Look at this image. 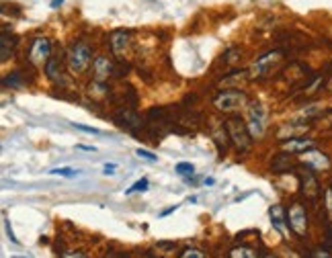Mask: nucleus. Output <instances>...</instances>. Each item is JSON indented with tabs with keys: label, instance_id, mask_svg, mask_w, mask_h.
<instances>
[{
	"label": "nucleus",
	"instance_id": "obj_1",
	"mask_svg": "<svg viewBox=\"0 0 332 258\" xmlns=\"http://www.w3.org/2000/svg\"><path fill=\"white\" fill-rule=\"evenodd\" d=\"M224 125H226V132L230 136L232 146L238 150L240 154L248 152L250 146H252V140H254L252 134H250V129H248V125L242 121L240 117H228Z\"/></svg>",
	"mask_w": 332,
	"mask_h": 258
},
{
	"label": "nucleus",
	"instance_id": "obj_2",
	"mask_svg": "<svg viewBox=\"0 0 332 258\" xmlns=\"http://www.w3.org/2000/svg\"><path fill=\"white\" fill-rule=\"evenodd\" d=\"M248 102V96L242 90H219L213 96V106L219 113H234Z\"/></svg>",
	"mask_w": 332,
	"mask_h": 258
},
{
	"label": "nucleus",
	"instance_id": "obj_3",
	"mask_svg": "<svg viewBox=\"0 0 332 258\" xmlns=\"http://www.w3.org/2000/svg\"><path fill=\"white\" fill-rule=\"evenodd\" d=\"M91 62H93V50L86 46V43L78 41L74 43V46L70 48L68 52V66L72 72L76 74H82L88 70V66H91Z\"/></svg>",
	"mask_w": 332,
	"mask_h": 258
},
{
	"label": "nucleus",
	"instance_id": "obj_4",
	"mask_svg": "<svg viewBox=\"0 0 332 258\" xmlns=\"http://www.w3.org/2000/svg\"><path fill=\"white\" fill-rule=\"evenodd\" d=\"M285 54L281 50H273V52H267V54H262L254 64H252V68H250V78H264V76H269L279 64L283 62Z\"/></svg>",
	"mask_w": 332,
	"mask_h": 258
},
{
	"label": "nucleus",
	"instance_id": "obj_5",
	"mask_svg": "<svg viewBox=\"0 0 332 258\" xmlns=\"http://www.w3.org/2000/svg\"><path fill=\"white\" fill-rule=\"evenodd\" d=\"M287 226L297 236V238H305L307 234V211L301 203H291V207L287 209Z\"/></svg>",
	"mask_w": 332,
	"mask_h": 258
},
{
	"label": "nucleus",
	"instance_id": "obj_6",
	"mask_svg": "<svg viewBox=\"0 0 332 258\" xmlns=\"http://www.w3.org/2000/svg\"><path fill=\"white\" fill-rule=\"evenodd\" d=\"M113 119H115V123H117L121 129H125V132H129V134H138L140 129L144 127V121H142V117L136 113L134 106H121V109L115 111Z\"/></svg>",
	"mask_w": 332,
	"mask_h": 258
},
{
	"label": "nucleus",
	"instance_id": "obj_7",
	"mask_svg": "<svg viewBox=\"0 0 332 258\" xmlns=\"http://www.w3.org/2000/svg\"><path fill=\"white\" fill-rule=\"evenodd\" d=\"M299 164L303 168H309L312 172H324L330 168V158H328V154L320 152V150L309 148L307 152L299 154Z\"/></svg>",
	"mask_w": 332,
	"mask_h": 258
},
{
	"label": "nucleus",
	"instance_id": "obj_8",
	"mask_svg": "<svg viewBox=\"0 0 332 258\" xmlns=\"http://www.w3.org/2000/svg\"><path fill=\"white\" fill-rule=\"evenodd\" d=\"M264 127H267V115L260 102H250L248 104V129L252 138H260L264 134Z\"/></svg>",
	"mask_w": 332,
	"mask_h": 258
},
{
	"label": "nucleus",
	"instance_id": "obj_9",
	"mask_svg": "<svg viewBox=\"0 0 332 258\" xmlns=\"http://www.w3.org/2000/svg\"><path fill=\"white\" fill-rule=\"evenodd\" d=\"M299 190L309 201H316L320 197V182L316 178V172H312L309 168H303L299 172Z\"/></svg>",
	"mask_w": 332,
	"mask_h": 258
},
{
	"label": "nucleus",
	"instance_id": "obj_10",
	"mask_svg": "<svg viewBox=\"0 0 332 258\" xmlns=\"http://www.w3.org/2000/svg\"><path fill=\"white\" fill-rule=\"evenodd\" d=\"M52 58V46L50 39L46 37H35L31 48H29V62L35 64V66H41V64H48V60Z\"/></svg>",
	"mask_w": 332,
	"mask_h": 258
},
{
	"label": "nucleus",
	"instance_id": "obj_11",
	"mask_svg": "<svg viewBox=\"0 0 332 258\" xmlns=\"http://www.w3.org/2000/svg\"><path fill=\"white\" fill-rule=\"evenodd\" d=\"M129 31L125 29H117L109 35V46H111V52L117 60H123L125 54H127V48H129Z\"/></svg>",
	"mask_w": 332,
	"mask_h": 258
},
{
	"label": "nucleus",
	"instance_id": "obj_12",
	"mask_svg": "<svg viewBox=\"0 0 332 258\" xmlns=\"http://www.w3.org/2000/svg\"><path fill=\"white\" fill-rule=\"evenodd\" d=\"M309 148H316V142L314 140H309V138H289V140H283L281 142V150L287 154H291V156H299L303 152H307Z\"/></svg>",
	"mask_w": 332,
	"mask_h": 258
},
{
	"label": "nucleus",
	"instance_id": "obj_13",
	"mask_svg": "<svg viewBox=\"0 0 332 258\" xmlns=\"http://www.w3.org/2000/svg\"><path fill=\"white\" fill-rule=\"evenodd\" d=\"M250 74L244 72V70H236V72H228L224 76V80L219 82L221 86V90H240V88H244V84L248 82Z\"/></svg>",
	"mask_w": 332,
	"mask_h": 258
},
{
	"label": "nucleus",
	"instance_id": "obj_14",
	"mask_svg": "<svg viewBox=\"0 0 332 258\" xmlns=\"http://www.w3.org/2000/svg\"><path fill=\"white\" fill-rule=\"evenodd\" d=\"M113 70H115V64L111 62L109 58L97 56L93 60V76H95V80H101V82L109 80V76H113Z\"/></svg>",
	"mask_w": 332,
	"mask_h": 258
},
{
	"label": "nucleus",
	"instance_id": "obj_15",
	"mask_svg": "<svg viewBox=\"0 0 332 258\" xmlns=\"http://www.w3.org/2000/svg\"><path fill=\"white\" fill-rule=\"evenodd\" d=\"M309 129V123H301V121H289V123H285L279 132H277V138L279 142L283 140H289V138H299L303 136L305 132Z\"/></svg>",
	"mask_w": 332,
	"mask_h": 258
},
{
	"label": "nucleus",
	"instance_id": "obj_16",
	"mask_svg": "<svg viewBox=\"0 0 332 258\" xmlns=\"http://www.w3.org/2000/svg\"><path fill=\"white\" fill-rule=\"evenodd\" d=\"M17 43H19V39H17L15 35H11V33L5 31V33H3V39H0V60L7 62V60L15 54Z\"/></svg>",
	"mask_w": 332,
	"mask_h": 258
},
{
	"label": "nucleus",
	"instance_id": "obj_17",
	"mask_svg": "<svg viewBox=\"0 0 332 258\" xmlns=\"http://www.w3.org/2000/svg\"><path fill=\"white\" fill-rule=\"evenodd\" d=\"M211 136H213V144H215V148H217L219 156H226V152H228V142H230V136H228V132H226V125L213 129Z\"/></svg>",
	"mask_w": 332,
	"mask_h": 258
},
{
	"label": "nucleus",
	"instance_id": "obj_18",
	"mask_svg": "<svg viewBox=\"0 0 332 258\" xmlns=\"http://www.w3.org/2000/svg\"><path fill=\"white\" fill-rule=\"evenodd\" d=\"M269 215H271V224H273V228L283 236L285 234V228H283V224L287 222V215H285V209L281 207V205H271V209H269Z\"/></svg>",
	"mask_w": 332,
	"mask_h": 258
},
{
	"label": "nucleus",
	"instance_id": "obj_19",
	"mask_svg": "<svg viewBox=\"0 0 332 258\" xmlns=\"http://www.w3.org/2000/svg\"><path fill=\"white\" fill-rule=\"evenodd\" d=\"M46 76L52 82H56V84L62 82V68H60V60L58 58H50L48 60V64H46Z\"/></svg>",
	"mask_w": 332,
	"mask_h": 258
},
{
	"label": "nucleus",
	"instance_id": "obj_20",
	"mask_svg": "<svg viewBox=\"0 0 332 258\" xmlns=\"http://www.w3.org/2000/svg\"><path fill=\"white\" fill-rule=\"evenodd\" d=\"M289 156H291V154H287V152H285V154H279L271 168H273L275 172H285V170H289V168H291V160H289Z\"/></svg>",
	"mask_w": 332,
	"mask_h": 258
},
{
	"label": "nucleus",
	"instance_id": "obj_21",
	"mask_svg": "<svg viewBox=\"0 0 332 258\" xmlns=\"http://www.w3.org/2000/svg\"><path fill=\"white\" fill-rule=\"evenodd\" d=\"M230 256L232 258H256V252L250 248V246H234L232 250H230Z\"/></svg>",
	"mask_w": 332,
	"mask_h": 258
},
{
	"label": "nucleus",
	"instance_id": "obj_22",
	"mask_svg": "<svg viewBox=\"0 0 332 258\" xmlns=\"http://www.w3.org/2000/svg\"><path fill=\"white\" fill-rule=\"evenodd\" d=\"M174 172L179 176H183V178H191L195 174V166L191 162H179V164L174 166Z\"/></svg>",
	"mask_w": 332,
	"mask_h": 258
},
{
	"label": "nucleus",
	"instance_id": "obj_23",
	"mask_svg": "<svg viewBox=\"0 0 332 258\" xmlns=\"http://www.w3.org/2000/svg\"><path fill=\"white\" fill-rule=\"evenodd\" d=\"M91 94L93 96H107L109 94V86L105 82H101V80H95V82H91Z\"/></svg>",
	"mask_w": 332,
	"mask_h": 258
},
{
	"label": "nucleus",
	"instance_id": "obj_24",
	"mask_svg": "<svg viewBox=\"0 0 332 258\" xmlns=\"http://www.w3.org/2000/svg\"><path fill=\"white\" fill-rule=\"evenodd\" d=\"M3 84L5 86H11V88H21L25 82H23V78H21V72H15V74H11V76H7L5 80H3Z\"/></svg>",
	"mask_w": 332,
	"mask_h": 258
},
{
	"label": "nucleus",
	"instance_id": "obj_25",
	"mask_svg": "<svg viewBox=\"0 0 332 258\" xmlns=\"http://www.w3.org/2000/svg\"><path fill=\"white\" fill-rule=\"evenodd\" d=\"M240 58H242V52H240L238 48H230V50L224 54V64H228V66H232V64H236Z\"/></svg>",
	"mask_w": 332,
	"mask_h": 258
},
{
	"label": "nucleus",
	"instance_id": "obj_26",
	"mask_svg": "<svg viewBox=\"0 0 332 258\" xmlns=\"http://www.w3.org/2000/svg\"><path fill=\"white\" fill-rule=\"evenodd\" d=\"M148 188H150V180L148 178H140V180L134 182V186H129L125 190V195H134V192H138V190H148Z\"/></svg>",
	"mask_w": 332,
	"mask_h": 258
},
{
	"label": "nucleus",
	"instance_id": "obj_27",
	"mask_svg": "<svg viewBox=\"0 0 332 258\" xmlns=\"http://www.w3.org/2000/svg\"><path fill=\"white\" fill-rule=\"evenodd\" d=\"M324 209L328 213V220L332 222V186H328L324 190Z\"/></svg>",
	"mask_w": 332,
	"mask_h": 258
},
{
	"label": "nucleus",
	"instance_id": "obj_28",
	"mask_svg": "<svg viewBox=\"0 0 332 258\" xmlns=\"http://www.w3.org/2000/svg\"><path fill=\"white\" fill-rule=\"evenodd\" d=\"M179 258H205V252L197 250V248H185V250L179 254Z\"/></svg>",
	"mask_w": 332,
	"mask_h": 258
},
{
	"label": "nucleus",
	"instance_id": "obj_29",
	"mask_svg": "<svg viewBox=\"0 0 332 258\" xmlns=\"http://www.w3.org/2000/svg\"><path fill=\"white\" fill-rule=\"evenodd\" d=\"M50 174H58V176H66V178H74L78 172L76 170H72V168H54V170H50Z\"/></svg>",
	"mask_w": 332,
	"mask_h": 258
},
{
	"label": "nucleus",
	"instance_id": "obj_30",
	"mask_svg": "<svg viewBox=\"0 0 332 258\" xmlns=\"http://www.w3.org/2000/svg\"><path fill=\"white\" fill-rule=\"evenodd\" d=\"M136 154H138V158H144V160H148V162H156L158 160V156H154L152 152H148V150H136Z\"/></svg>",
	"mask_w": 332,
	"mask_h": 258
},
{
	"label": "nucleus",
	"instance_id": "obj_31",
	"mask_svg": "<svg viewBox=\"0 0 332 258\" xmlns=\"http://www.w3.org/2000/svg\"><path fill=\"white\" fill-rule=\"evenodd\" d=\"M119 64L115 66V70H113V76H123V74H127V70H129V66L127 64H123V60H117Z\"/></svg>",
	"mask_w": 332,
	"mask_h": 258
},
{
	"label": "nucleus",
	"instance_id": "obj_32",
	"mask_svg": "<svg viewBox=\"0 0 332 258\" xmlns=\"http://www.w3.org/2000/svg\"><path fill=\"white\" fill-rule=\"evenodd\" d=\"M74 127H76V129H80V132H86V134H95V136H99V134H101V129H97V127H88V125H80V123H78V125L74 123Z\"/></svg>",
	"mask_w": 332,
	"mask_h": 258
},
{
	"label": "nucleus",
	"instance_id": "obj_33",
	"mask_svg": "<svg viewBox=\"0 0 332 258\" xmlns=\"http://www.w3.org/2000/svg\"><path fill=\"white\" fill-rule=\"evenodd\" d=\"M117 172V164H105V168H103V174H115Z\"/></svg>",
	"mask_w": 332,
	"mask_h": 258
},
{
	"label": "nucleus",
	"instance_id": "obj_34",
	"mask_svg": "<svg viewBox=\"0 0 332 258\" xmlns=\"http://www.w3.org/2000/svg\"><path fill=\"white\" fill-rule=\"evenodd\" d=\"M5 226H7V234H9V238H11V240H13L15 244H17L19 240H17V236L13 234V228H11V224H9V220H7V218H5Z\"/></svg>",
	"mask_w": 332,
	"mask_h": 258
},
{
	"label": "nucleus",
	"instance_id": "obj_35",
	"mask_svg": "<svg viewBox=\"0 0 332 258\" xmlns=\"http://www.w3.org/2000/svg\"><path fill=\"white\" fill-rule=\"evenodd\" d=\"M176 209H179V205H174V207H168V209H164L162 213H160V218H166V215H170V213H174Z\"/></svg>",
	"mask_w": 332,
	"mask_h": 258
},
{
	"label": "nucleus",
	"instance_id": "obj_36",
	"mask_svg": "<svg viewBox=\"0 0 332 258\" xmlns=\"http://www.w3.org/2000/svg\"><path fill=\"white\" fill-rule=\"evenodd\" d=\"M62 2H64V0H52V8H60Z\"/></svg>",
	"mask_w": 332,
	"mask_h": 258
},
{
	"label": "nucleus",
	"instance_id": "obj_37",
	"mask_svg": "<svg viewBox=\"0 0 332 258\" xmlns=\"http://www.w3.org/2000/svg\"><path fill=\"white\" fill-rule=\"evenodd\" d=\"M80 150H86V152H95V148L93 146H78Z\"/></svg>",
	"mask_w": 332,
	"mask_h": 258
},
{
	"label": "nucleus",
	"instance_id": "obj_38",
	"mask_svg": "<svg viewBox=\"0 0 332 258\" xmlns=\"http://www.w3.org/2000/svg\"><path fill=\"white\" fill-rule=\"evenodd\" d=\"M205 184H209V186L215 184V178H205Z\"/></svg>",
	"mask_w": 332,
	"mask_h": 258
},
{
	"label": "nucleus",
	"instance_id": "obj_39",
	"mask_svg": "<svg viewBox=\"0 0 332 258\" xmlns=\"http://www.w3.org/2000/svg\"><path fill=\"white\" fill-rule=\"evenodd\" d=\"M328 88L332 90V76H330V80H328Z\"/></svg>",
	"mask_w": 332,
	"mask_h": 258
}]
</instances>
